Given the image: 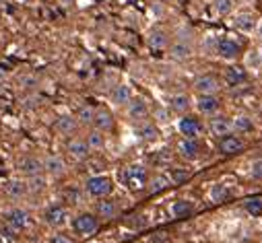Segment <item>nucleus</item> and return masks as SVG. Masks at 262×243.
<instances>
[{
    "label": "nucleus",
    "mask_w": 262,
    "mask_h": 243,
    "mask_svg": "<svg viewBox=\"0 0 262 243\" xmlns=\"http://www.w3.org/2000/svg\"><path fill=\"white\" fill-rule=\"evenodd\" d=\"M194 89L199 91L201 95H215L219 91V81L215 77H211V75H205L201 79H196Z\"/></svg>",
    "instance_id": "16"
},
{
    "label": "nucleus",
    "mask_w": 262,
    "mask_h": 243,
    "mask_svg": "<svg viewBox=\"0 0 262 243\" xmlns=\"http://www.w3.org/2000/svg\"><path fill=\"white\" fill-rule=\"evenodd\" d=\"M209 196H211L213 202L219 204V202H225V200L229 198V190H227V186H223V184H215V186L211 188Z\"/></svg>",
    "instance_id": "31"
},
{
    "label": "nucleus",
    "mask_w": 262,
    "mask_h": 243,
    "mask_svg": "<svg viewBox=\"0 0 262 243\" xmlns=\"http://www.w3.org/2000/svg\"><path fill=\"white\" fill-rule=\"evenodd\" d=\"M139 136L143 140H157L159 138V130L155 124H149V121H145V124L139 128Z\"/></svg>",
    "instance_id": "33"
},
{
    "label": "nucleus",
    "mask_w": 262,
    "mask_h": 243,
    "mask_svg": "<svg viewBox=\"0 0 262 243\" xmlns=\"http://www.w3.org/2000/svg\"><path fill=\"white\" fill-rule=\"evenodd\" d=\"M260 64H262V58H260V52H258V50L250 52V56H248V66H252V68H258Z\"/></svg>",
    "instance_id": "38"
},
{
    "label": "nucleus",
    "mask_w": 262,
    "mask_h": 243,
    "mask_svg": "<svg viewBox=\"0 0 262 243\" xmlns=\"http://www.w3.org/2000/svg\"><path fill=\"white\" fill-rule=\"evenodd\" d=\"M112 190H114V184L107 175H91L85 181V192L91 198H105L112 194Z\"/></svg>",
    "instance_id": "2"
},
{
    "label": "nucleus",
    "mask_w": 262,
    "mask_h": 243,
    "mask_svg": "<svg viewBox=\"0 0 262 243\" xmlns=\"http://www.w3.org/2000/svg\"><path fill=\"white\" fill-rule=\"evenodd\" d=\"M219 105H221V101H219L217 95H201L199 103H196V107H199L201 113H213V111L219 109Z\"/></svg>",
    "instance_id": "24"
},
{
    "label": "nucleus",
    "mask_w": 262,
    "mask_h": 243,
    "mask_svg": "<svg viewBox=\"0 0 262 243\" xmlns=\"http://www.w3.org/2000/svg\"><path fill=\"white\" fill-rule=\"evenodd\" d=\"M95 214L97 218H103V221H112L120 214V208H118V202L116 200H110L107 196L105 198H99L97 206H95Z\"/></svg>",
    "instance_id": "9"
},
{
    "label": "nucleus",
    "mask_w": 262,
    "mask_h": 243,
    "mask_svg": "<svg viewBox=\"0 0 262 243\" xmlns=\"http://www.w3.org/2000/svg\"><path fill=\"white\" fill-rule=\"evenodd\" d=\"M250 175H252L254 179H262V159H256V161L252 163V167H250Z\"/></svg>",
    "instance_id": "37"
},
{
    "label": "nucleus",
    "mask_w": 262,
    "mask_h": 243,
    "mask_svg": "<svg viewBox=\"0 0 262 243\" xmlns=\"http://www.w3.org/2000/svg\"><path fill=\"white\" fill-rule=\"evenodd\" d=\"M217 54L225 60H235L239 56V45L233 39H221L217 43Z\"/></svg>",
    "instance_id": "18"
},
{
    "label": "nucleus",
    "mask_w": 262,
    "mask_h": 243,
    "mask_svg": "<svg viewBox=\"0 0 262 243\" xmlns=\"http://www.w3.org/2000/svg\"><path fill=\"white\" fill-rule=\"evenodd\" d=\"M87 144H89V149L91 151H101V149H105V136H103V132L101 130H91L89 134H87Z\"/></svg>",
    "instance_id": "28"
},
{
    "label": "nucleus",
    "mask_w": 262,
    "mask_h": 243,
    "mask_svg": "<svg viewBox=\"0 0 262 243\" xmlns=\"http://www.w3.org/2000/svg\"><path fill=\"white\" fill-rule=\"evenodd\" d=\"M133 99V91H130L128 85H116L114 91H112V103L118 105V107H124L128 105V101Z\"/></svg>",
    "instance_id": "19"
},
{
    "label": "nucleus",
    "mask_w": 262,
    "mask_h": 243,
    "mask_svg": "<svg viewBox=\"0 0 262 243\" xmlns=\"http://www.w3.org/2000/svg\"><path fill=\"white\" fill-rule=\"evenodd\" d=\"M225 77H227V81H229L231 85H239V83H244V81H246V72H244L242 68H237V66L227 68Z\"/></svg>",
    "instance_id": "35"
},
{
    "label": "nucleus",
    "mask_w": 262,
    "mask_h": 243,
    "mask_svg": "<svg viewBox=\"0 0 262 243\" xmlns=\"http://www.w3.org/2000/svg\"><path fill=\"white\" fill-rule=\"evenodd\" d=\"M169 212H171L173 218H186L194 212V204L188 202V200H176V202H171Z\"/></svg>",
    "instance_id": "23"
},
{
    "label": "nucleus",
    "mask_w": 262,
    "mask_h": 243,
    "mask_svg": "<svg viewBox=\"0 0 262 243\" xmlns=\"http://www.w3.org/2000/svg\"><path fill=\"white\" fill-rule=\"evenodd\" d=\"M178 153L186 161H194L201 157V144L196 142V138H182L178 144Z\"/></svg>",
    "instance_id": "13"
},
{
    "label": "nucleus",
    "mask_w": 262,
    "mask_h": 243,
    "mask_svg": "<svg viewBox=\"0 0 262 243\" xmlns=\"http://www.w3.org/2000/svg\"><path fill=\"white\" fill-rule=\"evenodd\" d=\"M71 227H73V231H75L77 235L87 237V235H93V233L99 229V218H97V214H93V212H81V214H77V216L73 218Z\"/></svg>",
    "instance_id": "3"
},
{
    "label": "nucleus",
    "mask_w": 262,
    "mask_h": 243,
    "mask_svg": "<svg viewBox=\"0 0 262 243\" xmlns=\"http://www.w3.org/2000/svg\"><path fill=\"white\" fill-rule=\"evenodd\" d=\"M7 225H9V229H13V231H25V229L31 225V214H29L25 208H13V210L7 214Z\"/></svg>",
    "instance_id": "5"
},
{
    "label": "nucleus",
    "mask_w": 262,
    "mask_h": 243,
    "mask_svg": "<svg viewBox=\"0 0 262 243\" xmlns=\"http://www.w3.org/2000/svg\"><path fill=\"white\" fill-rule=\"evenodd\" d=\"M69 208L64 204H52L43 210V223L52 229H62L64 225H69Z\"/></svg>",
    "instance_id": "4"
},
{
    "label": "nucleus",
    "mask_w": 262,
    "mask_h": 243,
    "mask_svg": "<svg viewBox=\"0 0 262 243\" xmlns=\"http://www.w3.org/2000/svg\"><path fill=\"white\" fill-rule=\"evenodd\" d=\"M50 243H73V239H71L69 235L58 233V235H54V237H52V241H50Z\"/></svg>",
    "instance_id": "39"
},
{
    "label": "nucleus",
    "mask_w": 262,
    "mask_h": 243,
    "mask_svg": "<svg viewBox=\"0 0 262 243\" xmlns=\"http://www.w3.org/2000/svg\"><path fill=\"white\" fill-rule=\"evenodd\" d=\"M256 15H252V13H242V15H237L235 19H233V25L237 27V29H242V31H252L254 27H256Z\"/></svg>",
    "instance_id": "27"
},
{
    "label": "nucleus",
    "mask_w": 262,
    "mask_h": 243,
    "mask_svg": "<svg viewBox=\"0 0 262 243\" xmlns=\"http://www.w3.org/2000/svg\"><path fill=\"white\" fill-rule=\"evenodd\" d=\"M25 184H27V194H41L48 188V179L43 177V173H39V175L27 177Z\"/></svg>",
    "instance_id": "25"
},
{
    "label": "nucleus",
    "mask_w": 262,
    "mask_h": 243,
    "mask_svg": "<svg viewBox=\"0 0 262 243\" xmlns=\"http://www.w3.org/2000/svg\"><path fill=\"white\" fill-rule=\"evenodd\" d=\"M19 171H21L25 177H31V175H39V173H43V159H39V157H33V155H29V157H23V159L19 161Z\"/></svg>",
    "instance_id": "12"
},
{
    "label": "nucleus",
    "mask_w": 262,
    "mask_h": 243,
    "mask_svg": "<svg viewBox=\"0 0 262 243\" xmlns=\"http://www.w3.org/2000/svg\"><path fill=\"white\" fill-rule=\"evenodd\" d=\"M5 192H7L9 198L19 200V198H23L27 194V184H25L23 179H11L9 184L5 186Z\"/></svg>",
    "instance_id": "22"
},
{
    "label": "nucleus",
    "mask_w": 262,
    "mask_h": 243,
    "mask_svg": "<svg viewBox=\"0 0 262 243\" xmlns=\"http://www.w3.org/2000/svg\"><path fill=\"white\" fill-rule=\"evenodd\" d=\"M244 149H246V142L239 136L231 134V132L221 136V140H219V151L223 155H235V153H242Z\"/></svg>",
    "instance_id": "8"
},
{
    "label": "nucleus",
    "mask_w": 262,
    "mask_h": 243,
    "mask_svg": "<svg viewBox=\"0 0 262 243\" xmlns=\"http://www.w3.org/2000/svg\"><path fill=\"white\" fill-rule=\"evenodd\" d=\"M77 128H79V121H77V117H73V115H60V117L54 121V130H56L58 134H62V136L75 134Z\"/></svg>",
    "instance_id": "14"
},
{
    "label": "nucleus",
    "mask_w": 262,
    "mask_h": 243,
    "mask_svg": "<svg viewBox=\"0 0 262 243\" xmlns=\"http://www.w3.org/2000/svg\"><path fill=\"white\" fill-rule=\"evenodd\" d=\"M91 126L95 130H101V132H107L112 130L114 126V115L107 111V109H95V115H93V121H91Z\"/></svg>",
    "instance_id": "15"
},
{
    "label": "nucleus",
    "mask_w": 262,
    "mask_h": 243,
    "mask_svg": "<svg viewBox=\"0 0 262 243\" xmlns=\"http://www.w3.org/2000/svg\"><path fill=\"white\" fill-rule=\"evenodd\" d=\"M31 85H35V79H33V77H25V79H23V87L29 89Z\"/></svg>",
    "instance_id": "41"
},
{
    "label": "nucleus",
    "mask_w": 262,
    "mask_h": 243,
    "mask_svg": "<svg viewBox=\"0 0 262 243\" xmlns=\"http://www.w3.org/2000/svg\"><path fill=\"white\" fill-rule=\"evenodd\" d=\"M43 173H48L50 177H62L67 173V163L60 155H50L43 159Z\"/></svg>",
    "instance_id": "10"
},
{
    "label": "nucleus",
    "mask_w": 262,
    "mask_h": 243,
    "mask_svg": "<svg viewBox=\"0 0 262 243\" xmlns=\"http://www.w3.org/2000/svg\"><path fill=\"white\" fill-rule=\"evenodd\" d=\"M233 5H235V0H215L213 3V13L219 15V17H225L233 11Z\"/></svg>",
    "instance_id": "30"
},
{
    "label": "nucleus",
    "mask_w": 262,
    "mask_h": 243,
    "mask_svg": "<svg viewBox=\"0 0 262 243\" xmlns=\"http://www.w3.org/2000/svg\"><path fill=\"white\" fill-rule=\"evenodd\" d=\"M190 175H188V171H173V181L176 184H182V181H186Z\"/></svg>",
    "instance_id": "40"
},
{
    "label": "nucleus",
    "mask_w": 262,
    "mask_h": 243,
    "mask_svg": "<svg viewBox=\"0 0 262 243\" xmlns=\"http://www.w3.org/2000/svg\"><path fill=\"white\" fill-rule=\"evenodd\" d=\"M126 107H128V117L133 121H143V119L149 117V103L145 99H141V97L130 99Z\"/></svg>",
    "instance_id": "7"
},
{
    "label": "nucleus",
    "mask_w": 262,
    "mask_h": 243,
    "mask_svg": "<svg viewBox=\"0 0 262 243\" xmlns=\"http://www.w3.org/2000/svg\"><path fill=\"white\" fill-rule=\"evenodd\" d=\"M169 184H171V179H169L167 175H155V177H149L147 190H149L151 194H159V192H163Z\"/></svg>",
    "instance_id": "26"
},
{
    "label": "nucleus",
    "mask_w": 262,
    "mask_h": 243,
    "mask_svg": "<svg viewBox=\"0 0 262 243\" xmlns=\"http://www.w3.org/2000/svg\"><path fill=\"white\" fill-rule=\"evenodd\" d=\"M178 130L184 138H196L201 134L203 126H201V121L196 119L194 115H184L180 121H178Z\"/></svg>",
    "instance_id": "6"
},
{
    "label": "nucleus",
    "mask_w": 262,
    "mask_h": 243,
    "mask_svg": "<svg viewBox=\"0 0 262 243\" xmlns=\"http://www.w3.org/2000/svg\"><path fill=\"white\" fill-rule=\"evenodd\" d=\"M246 210L252 214V216H258V214H262V198H250L246 204Z\"/></svg>",
    "instance_id": "36"
},
{
    "label": "nucleus",
    "mask_w": 262,
    "mask_h": 243,
    "mask_svg": "<svg viewBox=\"0 0 262 243\" xmlns=\"http://www.w3.org/2000/svg\"><path fill=\"white\" fill-rule=\"evenodd\" d=\"M169 107H171L173 111H178V113H186V111L190 109V97L184 95V93L173 95V97L169 99Z\"/></svg>",
    "instance_id": "29"
},
{
    "label": "nucleus",
    "mask_w": 262,
    "mask_h": 243,
    "mask_svg": "<svg viewBox=\"0 0 262 243\" xmlns=\"http://www.w3.org/2000/svg\"><path fill=\"white\" fill-rule=\"evenodd\" d=\"M120 179L130 192H143L149 184V171L143 165H128L126 169H122Z\"/></svg>",
    "instance_id": "1"
},
{
    "label": "nucleus",
    "mask_w": 262,
    "mask_h": 243,
    "mask_svg": "<svg viewBox=\"0 0 262 243\" xmlns=\"http://www.w3.org/2000/svg\"><path fill=\"white\" fill-rule=\"evenodd\" d=\"M258 35H260V37H262V25H260V27H258Z\"/></svg>",
    "instance_id": "43"
},
{
    "label": "nucleus",
    "mask_w": 262,
    "mask_h": 243,
    "mask_svg": "<svg viewBox=\"0 0 262 243\" xmlns=\"http://www.w3.org/2000/svg\"><path fill=\"white\" fill-rule=\"evenodd\" d=\"M231 126H233V130L235 132H252L254 130V121L250 119V117H237L235 121H231Z\"/></svg>",
    "instance_id": "34"
},
{
    "label": "nucleus",
    "mask_w": 262,
    "mask_h": 243,
    "mask_svg": "<svg viewBox=\"0 0 262 243\" xmlns=\"http://www.w3.org/2000/svg\"><path fill=\"white\" fill-rule=\"evenodd\" d=\"M147 43H149L151 50H157V52H159V50H165L167 43H169V35H167V31H163V29H155V31L149 33Z\"/></svg>",
    "instance_id": "20"
},
{
    "label": "nucleus",
    "mask_w": 262,
    "mask_h": 243,
    "mask_svg": "<svg viewBox=\"0 0 262 243\" xmlns=\"http://www.w3.org/2000/svg\"><path fill=\"white\" fill-rule=\"evenodd\" d=\"M67 153H69L75 161H85V159H89L91 149H89V144H87L85 138H73V140H69V144H67Z\"/></svg>",
    "instance_id": "11"
},
{
    "label": "nucleus",
    "mask_w": 262,
    "mask_h": 243,
    "mask_svg": "<svg viewBox=\"0 0 262 243\" xmlns=\"http://www.w3.org/2000/svg\"><path fill=\"white\" fill-rule=\"evenodd\" d=\"M93 115H95V109L91 105H83L79 111H77V121L81 126H89L93 121Z\"/></svg>",
    "instance_id": "32"
},
{
    "label": "nucleus",
    "mask_w": 262,
    "mask_h": 243,
    "mask_svg": "<svg viewBox=\"0 0 262 243\" xmlns=\"http://www.w3.org/2000/svg\"><path fill=\"white\" fill-rule=\"evenodd\" d=\"M169 56L173 60H188L192 56V45L188 41H184V39H178V41H173L169 45Z\"/></svg>",
    "instance_id": "21"
},
{
    "label": "nucleus",
    "mask_w": 262,
    "mask_h": 243,
    "mask_svg": "<svg viewBox=\"0 0 262 243\" xmlns=\"http://www.w3.org/2000/svg\"><path fill=\"white\" fill-rule=\"evenodd\" d=\"M75 3H77V0H60V5H64V7H71Z\"/></svg>",
    "instance_id": "42"
},
{
    "label": "nucleus",
    "mask_w": 262,
    "mask_h": 243,
    "mask_svg": "<svg viewBox=\"0 0 262 243\" xmlns=\"http://www.w3.org/2000/svg\"><path fill=\"white\" fill-rule=\"evenodd\" d=\"M209 128H211V132L219 138V136H225V134H229V132H233V126H231V119L229 117H213L211 121H209Z\"/></svg>",
    "instance_id": "17"
}]
</instances>
